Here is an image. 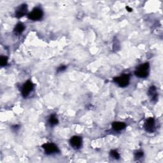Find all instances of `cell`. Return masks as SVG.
<instances>
[{
    "instance_id": "cell-1",
    "label": "cell",
    "mask_w": 163,
    "mask_h": 163,
    "mask_svg": "<svg viewBox=\"0 0 163 163\" xmlns=\"http://www.w3.org/2000/svg\"><path fill=\"white\" fill-rule=\"evenodd\" d=\"M149 63L145 62L140 64L135 70V74L139 78H145L149 75Z\"/></svg>"
},
{
    "instance_id": "cell-2",
    "label": "cell",
    "mask_w": 163,
    "mask_h": 163,
    "mask_svg": "<svg viewBox=\"0 0 163 163\" xmlns=\"http://www.w3.org/2000/svg\"><path fill=\"white\" fill-rule=\"evenodd\" d=\"M129 75L128 74H123L119 77H116L113 78V80L116 82L118 86L121 87H125L128 86L129 83Z\"/></svg>"
},
{
    "instance_id": "cell-3",
    "label": "cell",
    "mask_w": 163,
    "mask_h": 163,
    "mask_svg": "<svg viewBox=\"0 0 163 163\" xmlns=\"http://www.w3.org/2000/svg\"><path fill=\"white\" fill-rule=\"evenodd\" d=\"M43 12L42 10L40 8H35L28 14V17L29 19L32 21H38L43 17Z\"/></svg>"
},
{
    "instance_id": "cell-4",
    "label": "cell",
    "mask_w": 163,
    "mask_h": 163,
    "mask_svg": "<svg viewBox=\"0 0 163 163\" xmlns=\"http://www.w3.org/2000/svg\"><path fill=\"white\" fill-rule=\"evenodd\" d=\"M42 148L44 149L45 154L48 155L57 153L59 152L58 147L52 143H47L43 144L42 145Z\"/></svg>"
},
{
    "instance_id": "cell-5",
    "label": "cell",
    "mask_w": 163,
    "mask_h": 163,
    "mask_svg": "<svg viewBox=\"0 0 163 163\" xmlns=\"http://www.w3.org/2000/svg\"><path fill=\"white\" fill-rule=\"evenodd\" d=\"M34 88V85L31 82L30 80L27 81L23 86L22 88V95L23 97L26 98L29 94V93L33 90Z\"/></svg>"
},
{
    "instance_id": "cell-6",
    "label": "cell",
    "mask_w": 163,
    "mask_h": 163,
    "mask_svg": "<svg viewBox=\"0 0 163 163\" xmlns=\"http://www.w3.org/2000/svg\"><path fill=\"white\" fill-rule=\"evenodd\" d=\"M145 129L149 133H153L155 131V124L154 118L150 117L147 118L145 123Z\"/></svg>"
},
{
    "instance_id": "cell-7",
    "label": "cell",
    "mask_w": 163,
    "mask_h": 163,
    "mask_svg": "<svg viewBox=\"0 0 163 163\" xmlns=\"http://www.w3.org/2000/svg\"><path fill=\"white\" fill-rule=\"evenodd\" d=\"M70 145H71L74 149H79L82 144V140L81 137L79 136H74L69 140Z\"/></svg>"
},
{
    "instance_id": "cell-8",
    "label": "cell",
    "mask_w": 163,
    "mask_h": 163,
    "mask_svg": "<svg viewBox=\"0 0 163 163\" xmlns=\"http://www.w3.org/2000/svg\"><path fill=\"white\" fill-rule=\"evenodd\" d=\"M28 12V6L26 4H23L18 7L16 11V16L17 18H21L26 14Z\"/></svg>"
},
{
    "instance_id": "cell-9",
    "label": "cell",
    "mask_w": 163,
    "mask_h": 163,
    "mask_svg": "<svg viewBox=\"0 0 163 163\" xmlns=\"http://www.w3.org/2000/svg\"><path fill=\"white\" fill-rule=\"evenodd\" d=\"M112 128L116 131H119L126 127V124L122 122H114L112 124Z\"/></svg>"
},
{
    "instance_id": "cell-10",
    "label": "cell",
    "mask_w": 163,
    "mask_h": 163,
    "mask_svg": "<svg viewBox=\"0 0 163 163\" xmlns=\"http://www.w3.org/2000/svg\"><path fill=\"white\" fill-rule=\"evenodd\" d=\"M149 95L150 96L152 99L153 101H156L157 100V92H156V88H155V86H151L149 89Z\"/></svg>"
},
{
    "instance_id": "cell-11",
    "label": "cell",
    "mask_w": 163,
    "mask_h": 163,
    "mask_svg": "<svg viewBox=\"0 0 163 163\" xmlns=\"http://www.w3.org/2000/svg\"><path fill=\"white\" fill-rule=\"evenodd\" d=\"M24 29H25L24 25L23 23H19L16 26V27H15L14 33L17 35H20L24 31Z\"/></svg>"
},
{
    "instance_id": "cell-12",
    "label": "cell",
    "mask_w": 163,
    "mask_h": 163,
    "mask_svg": "<svg viewBox=\"0 0 163 163\" xmlns=\"http://www.w3.org/2000/svg\"><path fill=\"white\" fill-rule=\"evenodd\" d=\"M49 122L51 126H54V125H57L58 124L59 121H58V119L56 117V116H55L54 114H52V115H51L49 118Z\"/></svg>"
},
{
    "instance_id": "cell-13",
    "label": "cell",
    "mask_w": 163,
    "mask_h": 163,
    "mask_svg": "<svg viewBox=\"0 0 163 163\" xmlns=\"http://www.w3.org/2000/svg\"><path fill=\"white\" fill-rule=\"evenodd\" d=\"M110 154V156L111 157L117 159H117H120V154L116 150H113L111 151Z\"/></svg>"
},
{
    "instance_id": "cell-14",
    "label": "cell",
    "mask_w": 163,
    "mask_h": 163,
    "mask_svg": "<svg viewBox=\"0 0 163 163\" xmlns=\"http://www.w3.org/2000/svg\"><path fill=\"white\" fill-rule=\"evenodd\" d=\"M8 63V58L6 56H1L0 58V64L1 66H5Z\"/></svg>"
},
{
    "instance_id": "cell-15",
    "label": "cell",
    "mask_w": 163,
    "mask_h": 163,
    "mask_svg": "<svg viewBox=\"0 0 163 163\" xmlns=\"http://www.w3.org/2000/svg\"><path fill=\"white\" fill-rule=\"evenodd\" d=\"M143 157V152L142 151H138V152H137L135 153V157L136 159H141V158H142Z\"/></svg>"
},
{
    "instance_id": "cell-16",
    "label": "cell",
    "mask_w": 163,
    "mask_h": 163,
    "mask_svg": "<svg viewBox=\"0 0 163 163\" xmlns=\"http://www.w3.org/2000/svg\"><path fill=\"white\" fill-rule=\"evenodd\" d=\"M66 66H64V65L60 66H59V67L58 68V69H57V72H63V71H64V70L66 69Z\"/></svg>"
},
{
    "instance_id": "cell-17",
    "label": "cell",
    "mask_w": 163,
    "mask_h": 163,
    "mask_svg": "<svg viewBox=\"0 0 163 163\" xmlns=\"http://www.w3.org/2000/svg\"><path fill=\"white\" fill-rule=\"evenodd\" d=\"M126 9L128 12H132V10H133V9L131 8H130L129 6H126Z\"/></svg>"
}]
</instances>
